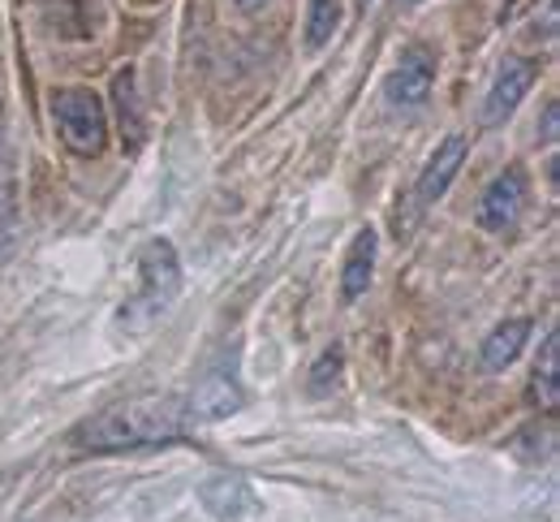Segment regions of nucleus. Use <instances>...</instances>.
Returning <instances> with one entry per match:
<instances>
[{
    "instance_id": "obj_1",
    "label": "nucleus",
    "mask_w": 560,
    "mask_h": 522,
    "mask_svg": "<svg viewBox=\"0 0 560 522\" xmlns=\"http://www.w3.org/2000/svg\"><path fill=\"white\" fill-rule=\"evenodd\" d=\"M186 419H190V410L177 397H135V402L113 406V410L95 415L91 424H82L73 445L91 449V453L168 445V441L186 437Z\"/></svg>"
},
{
    "instance_id": "obj_2",
    "label": "nucleus",
    "mask_w": 560,
    "mask_h": 522,
    "mask_svg": "<svg viewBox=\"0 0 560 522\" xmlns=\"http://www.w3.org/2000/svg\"><path fill=\"white\" fill-rule=\"evenodd\" d=\"M182 294V264L168 237H151L139 251V290L121 306V328L126 333H147L160 324V315Z\"/></svg>"
},
{
    "instance_id": "obj_3",
    "label": "nucleus",
    "mask_w": 560,
    "mask_h": 522,
    "mask_svg": "<svg viewBox=\"0 0 560 522\" xmlns=\"http://www.w3.org/2000/svg\"><path fill=\"white\" fill-rule=\"evenodd\" d=\"M52 117L66 139V148L78 155H100L108 143V113L91 86H66L52 95Z\"/></svg>"
},
{
    "instance_id": "obj_4",
    "label": "nucleus",
    "mask_w": 560,
    "mask_h": 522,
    "mask_svg": "<svg viewBox=\"0 0 560 522\" xmlns=\"http://www.w3.org/2000/svg\"><path fill=\"white\" fill-rule=\"evenodd\" d=\"M242 402H246V393H242V380H237V346H224L203 368V375L195 380V393H190L186 410H190V419L215 424V419L237 415Z\"/></svg>"
},
{
    "instance_id": "obj_5",
    "label": "nucleus",
    "mask_w": 560,
    "mask_h": 522,
    "mask_svg": "<svg viewBox=\"0 0 560 522\" xmlns=\"http://www.w3.org/2000/svg\"><path fill=\"white\" fill-rule=\"evenodd\" d=\"M535 78H539V61H530V57H509V61H500V70H495V78H491V86H488V95H483L479 121H483V126L509 121V117L517 113V104L526 100V91L535 86Z\"/></svg>"
},
{
    "instance_id": "obj_6",
    "label": "nucleus",
    "mask_w": 560,
    "mask_h": 522,
    "mask_svg": "<svg viewBox=\"0 0 560 522\" xmlns=\"http://www.w3.org/2000/svg\"><path fill=\"white\" fill-rule=\"evenodd\" d=\"M435 70H440V66H435V53L422 48V44H410V48L401 53L397 70L384 82L388 104H393V108H419V104H427V95H431V86H435Z\"/></svg>"
},
{
    "instance_id": "obj_7",
    "label": "nucleus",
    "mask_w": 560,
    "mask_h": 522,
    "mask_svg": "<svg viewBox=\"0 0 560 522\" xmlns=\"http://www.w3.org/2000/svg\"><path fill=\"white\" fill-rule=\"evenodd\" d=\"M526 195H530L526 173L522 169H504L479 199V224L488 233H509L522 217V208H526Z\"/></svg>"
},
{
    "instance_id": "obj_8",
    "label": "nucleus",
    "mask_w": 560,
    "mask_h": 522,
    "mask_svg": "<svg viewBox=\"0 0 560 522\" xmlns=\"http://www.w3.org/2000/svg\"><path fill=\"white\" fill-rule=\"evenodd\" d=\"M466 155H470V139H466V135H448L440 148L431 151L427 169L419 173V204H435V199L453 186V177L462 173Z\"/></svg>"
},
{
    "instance_id": "obj_9",
    "label": "nucleus",
    "mask_w": 560,
    "mask_h": 522,
    "mask_svg": "<svg viewBox=\"0 0 560 522\" xmlns=\"http://www.w3.org/2000/svg\"><path fill=\"white\" fill-rule=\"evenodd\" d=\"M199 497H203V506L211 510V519H224V522L259 510V501H255V492H250V484L242 475H211V479H203Z\"/></svg>"
},
{
    "instance_id": "obj_10",
    "label": "nucleus",
    "mask_w": 560,
    "mask_h": 522,
    "mask_svg": "<svg viewBox=\"0 0 560 522\" xmlns=\"http://www.w3.org/2000/svg\"><path fill=\"white\" fill-rule=\"evenodd\" d=\"M113 104H117V130H121V143H126L130 151H139L142 139H147V121H142V108H139V78H135L130 66L113 78Z\"/></svg>"
},
{
    "instance_id": "obj_11",
    "label": "nucleus",
    "mask_w": 560,
    "mask_h": 522,
    "mask_svg": "<svg viewBox=\"0 0 560 522\" xmlns=\"http://www.w3.org/2000/svg\"><path fill=\"white\" fill-rule=\"evenodd\" d=\"M526 341H530V320H504V324H495L488 333V341H483V368L488 372L513 368L517 355L526 350Z\"/></svg>"
},
{
    "instance_id": "obj_12",
    "label": "nucleus",
    "mask_w": 560,
    "mask_h": 522,
    "mask_svg": "<svg viewBox=\"0 0 560 522\" xmlns=\"http://www.w3.org/2000/svg\"><path fill=\"white\" fill-rule=\"evenodd\" d=\"M371 272H375V233L371 229H358L350 255H346V268H341V299L353 302L366 294L371 286Z\"/></svg>"
},
{
    "instance_id": "obj_13",
    "label": "nucleus",
    "mask_w": 560,
    "mask_h": 522,
    "mask_svg": "<svg viewBox=\"0 0 560 522\" xmlns=\"http://www.w3.org/2000/svg\"><path fill=\"white\" fill-rule=\"evenodd\" d=\"M530 397H535L544 410H557V402H560V337H557V328L548 333V341H544V350H539Z\"/></svg>"
},
{
    "instance_id": "obj_14",
    "label": "nucleus",
    "mask_w": 560,
    "mask_h": 522,
    "mask_svg": "<svg viewBox=\"0 0 560 522\" xmlns=\"http://www.w3.org/2000/svg\"><path fill=\"white\" fill-rule=\"evenodd\" d=\"M341 18H346L341 0H311V9H306V48L319 53L341 31Z\"/></svg>"
},
{
    "instance_id": "obj_15",
    "label": "nucleus",
    "mask_w": 560,
    "mask_h": 522,
    "mask_svg": "<svg viewBox=\"0 0 560 522\" xmlns=\"http://www.w3.org/2000/svg\"><path fill=\"white\" fill-rule=\"evenodd\" d=\"M341 368H346L341 350H337V346H332V350H324V355H319V363L311 368V393H315V397L332 393V388L341 384Z\"/></svg>"
},
{
    "instance_id": "obj_16",
    "label": "nucleus",
    "mask_w": 560,
    "mask_h": 522,
    "mask_svg": "<svg viewBox=\"0 0 560 522\" xmlns=\"http://www.w3.org/2000/svg\"><path fill=\"white\" fill-rule=\"evenodd\" d=\"M557 121H560V108L557 104H548V113H544V143H557Z\"/></svg>"
},
{
    "instance_id": "obj_17",
    "label": "nucleus",
    "mask_w": 560,
    "mask_h": 522,
    "mask_svg": "<svg viewBox=\"0 0 560 522\" xmlns=\"http://www.w3.org/2000/svg\"><path fill=\"white\" fill-rule=\"evenodd\" d=\"M259 4H268V0H237V9H246V13H250V9H259Z\"/></svg>"
},
{
    "instance_id": "obj_18",
    "label": "nucleus",
    "mask_w": 560,
    "mask_h": 522,
    "mask_svg": "<svg viewBox=\"0 0 560 522\" xmlns=\"http://www.w3.org/2000/svg\"><path fill=\"white\" fill-rule=\"evenodd\" d=\"M401 4H419V0H401Z\"/></svg>"
}]
</instances>
